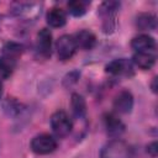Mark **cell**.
<instances>
[{
    "label": "cell",
    "instance_id": "cell-13",
    "mask_svg": "<svg viewBox=\"0 0 158 158\" xmlns=\"http://www.w3.org/2000/svg\"><path fill=\"white\" fill-rule=\"evenodd\" d=\"M132 63L141 69H151L156 63V54L153 52H136L132 57Z\"/></svg>",
    "mask_w": 158,
    "mask_h": 158
},
{
    "label": "cell",
    "instance_id": "cell-23",
    "mask_svg": "<svg viewBox=\"0 0 158 158\" xmlns=\"http://www.w3.org/2000/svg\"><path fill=\"white\" fill-rule=\"evenodd\" d=\"M1 96H2V83L0 80V99H1Z\"/></svg>",
    "mask_w": 158,
    "mask_h": 158
},
{
    "label": "cell",
    "instance_id": "cell-20",
    "mask_svg": "<svg viewBox=\"0 0 158 158\" xmlns=\"http://www.w3.org/2000/svg\"><path fill=\"white\" fill-rule=\"evenodd\" d=\"M21 105L14 100H7L6 101V105H5V109L9 111V114H19L21 111Z\"/></svg>",
    "mask_w": 158,
    "mask_h": 158
},
{
    "label": "cell",
    "instance_id": "cell-18",
    "mask_svg": "<svg viewBox=\"0 0 158 158\" xmlns=\"http://www.w3.org/2000/svg\"><path fill=\"white\" fill-rule=\"evenodd\" d=\"M90 5V2L88 1H83V0H73L68 2V10L73 16H83L86 12L88 6Z\"/></svg>",
    "mask_w": 158,
    "mask_h": 158
},
{
    "label": "cell",
    "instance_id": "cell-1",
    "mask_svg": "<svg viewBox=\"0 0 158 158\" xmlns=\"http://www.w3.org/2000/svg\"><path fill=\"white\" fill-rule=\"evenodd\" d=\"M118 9L120 2L117 1H104L98 9V14L102 19V31L107 35L116 30Z\"/></svg>",
    "mask_w": 158,
    "mask_h": 158
},
{
    "label": "cell",
    "instance_id": "cell-6",
    "mask_svg": "<svg viewBox=\"0 0 158 158\" xmlns=\"http://www.w3.org/2000/svg\"><path fill=\"white\" fill-rule=\"evenodd\" d=\"M105 70L112 75L131 77L133 75V64H132V60L127 58H117L107 63L105 67Z\"/></svg>",
    "mask_w": 158,
    "mask_h": 158
},
{
    "label": "cell",
    "instance_id": "cell-5",
    "mask_svg": "<svg viewBox=\"0 0 158 158\" xmlns=\"http://www.w3.org/2000/svg\"><path fill=\"white\" fill-rule=\"evenodd\" d=\"M57 148V141L53 136L48 133H42L32 138L31 149L36 154H48Z\"/></svg>",
    "mask_w": 158,
    "mask_h": 158
},
{
    "label": "cell",
    "instance_id": "cell-3",
    "mask_svg": "<svg viewBox=\"0 0 158 158\" xmlns=\"http://www.w3.org/2000/svg\"><path fill=\"white\" fill-rule=\"evenodd\" d=\"M51 127L58 138H63L70 133L73 122L64 111H57L51 116Z\"/></svg>",
    "mask_w": 158,
    "mask_h": 158
},
{
    "label": "cell",
    "instance_id": "cell-19",
    "mask_svg": "<svg viewBox=\"0 0 158 158\" xmlns=\"http://www.w3.org/2000/svg\"><path fill=\"white\" fill-rule=\"evenodd\" d=\"M16 62L15 59H11L9 57L1 56L0 57V74L2 78H7L12 74L15 67H16Z\"/></svg>",
    "mask_w": 158,
    "mask_h": 158
},
{
    "label": "cell",
    "instance_id": "cell-7",
    "mask_svg": "<svg viewBox=\"0 0 158 158\" xmlns=\"http://www.w3.org/2000/svg\"><path fill=\"white\" fill-rule=\"evenodd\" d=\"M12 15L26 19L33 20L41 14V4L37 2H25V4H15L11 9Z\"/></svg>",
    "mask_w": 158,
    "mask_h": 158
},
{
    "label": "cell",
    "instance_id": "cell-17",
    "mask_svg": "<svg viewBox=\"0 0 158 158\" xmlns=\"http://www.w3.org/2000/svg\"><path fill=\"white\" fill-rule=\"evenodd\" d=\"M22 52H23V47L16 42H7L2 48V56L15 60H17V58L22 54Z\"/></svg>",
    "mask_w": 158,
    "mask_h": 158
},
{
    "label": "cell",
    "instance_id": "cell-2",
    "mask_svg": "<svg viewBox=\"0 0 158 158\" xmlns=\"http://www.w3.org/2000/svg\"><path fill=\"white\" fill-rule=\"evenodd\" d=\"M100 158H133V149L127 142L115 138L102 147Z\"/></svg>",
    "mask_w": 158,
    "mask_h": 158
},
{
    "label": "cell",
    "instance_id": "cell-22",
    "mask_svg": "<svg viewBox=\"0 0 158 158\" xmlns=\"http://www.w3.org/2000/svg\"><path fill=\"white\" fill-rule=\"evenodd\" d=\"M151 86H152L153 93H157V77H156V78H153V81H152Z\"/></svg>",
    "mask_w": 158,
    "mask_h": 158
},
{
    "label": "cell",
    "instance_id": "cell-10",
    "mask_svg": "<svg viewBox=\"0 0 158 158\" xmlns=\"http://www.w3.org/2000/svg\"><path fill=\"white\" fill-rule=\"evenodd\" d=\"M105 128L110 137L117 138L125 132V123L114 114H107L104 116Z\"/></svg>",
    "mask_w": 158,
    "mask_h": 158
},
{
    "label": "cell",
    "instance_id": "cell-15",
    "mask_svg": "<svg viewBox=\"0 0 158 158\" xmlns=\"http://www.w3.org/2000/svg\"><path fill=\"white\" fill-rule=\"evenodd\" d=\"M136 26L141 31H152L157 27V19L153 14L143 12L139 14L136 19Z\"/></svg>",
    "mask_w": 158,
    "mask_h": 158
},
{
    "label": "cell",
    "instance_id": "cell-8",
    "mask_svg": "<svg viewBox=\"0 0 158 158\" xmlns=\"http://www.w3.org/2000/svg\"><path fill=\"white\" fill-rule=\"evenodd\" d=\"M36 49H37V52L41 57H43V58L51 57V53H52V33L48 28H42L37 33Z\"/></svg>",
    "mask_w": 158,
    "mask_h": 158
},
{
    "label": "cell",
    "instance_id": "cell-4",
    "mask_svg": "<svg viewBox=\"0 0 158 158\" xmlns=\"http://www.w3.org/2000/svg\"><path fill=\"white\" fill-rule=\"evenodd\" d=\"M56 49H57V56H58V58L60 60L70 59L74 56V53L77 52V49H78L73 35H63V36H60L57 40Z\"/></svg>",
    "mask_w": 158,
    "mask_h": 158
},
{
    "label": "cell",
    "instance_id": "cell-16",
    "mask_svg": "<svg viewBox=\"0 0 158 158\" xmlns=\"http://www.w3.org/2000/svg\"><path fill=\"white\" fill-rule=\"evenodd\" d=\"M70 106H72V110H73V112L77 117H84L85 116V114H86V102H85V100L81 95L74 93L72 95V99H70Z\"/></svg>",
    "mask_w": 158,
    "mask_h": 158
},
{
    "label": "cell",
    "instance_id": "cell-14",
    "mask_svg": "<svg viewBox=\"0 0 158 158\" xmlns=\"http://www.w3.org/2000/svg\"><path fill=\"white\" fill-rule=\"evenodd\" d=\"M47 23L51 27H62L65 25L67 22V15L64 12V10L59 9V7H53L47 12Z\"/></svg>",
    "mask_w": 158,
    "mask_h": 158
},
{
    "label": "cell",
    "instance_id": "cell-12",
    "mask_svg": "<svg viewBox=\"0 0 158 158\" xmlns=\"http://www.w3.org/2000/svg\"><path fill=\"white\" fill-rule=\"evenodd\" d=\"M77 47L81 49H91L96 44V37L95 35L89 30H80L75 35H73Z\"/></svg>",
    "mask_w": 158,
    "mask_h": 158
},
{
    "label": "cell",
    "instance_id": "cell-11",
    "mask_svg": "<svg viewBox=\"0 0 158 158\" xmlns=\"http://www.w3.org/2000/svg\"><path fill=\"white\" fill-rule=\"evenodd\" d=\"M131 46L136 52H153L156 49V41L149 35H139L131 41Z\"/></svg>",
    "mask_w": 158,
    "mask_h": 158
},
{
    "label": "cell",
    "instance_id": "cell-9",
    "mask_svg": "<svg viewBox=\"0 0 158 158\" xmlns=\"http://www.w3.org/2000/svg\"><path fill=\"white\" fill-rule=\"evenodd\" d=\"M112 106H114L115 111L118 112V114H130L132 111V107H133V96H132V94L127 90L120 91L115 96Z\"/></svg>",
    "mask_w": 158,
    "mask_h": 158
},
{
    "label": "cell",
    "instance_id": "cell-21",
    "mask_svg": "<svg viewBox=\"0 0 158 158\" xmlns=\"http://www.w3.org/2000/svg\"><path fill=\"white\" fill-rule=\"evenodd\" d=\"M147 152H148V154H151L153 158H156V157H157V153H158V144H157V142L149 143V144L147 146Z\"/></svg>",
    "mask_w": 158,
    "mask_h": 158
}]
</instances>
